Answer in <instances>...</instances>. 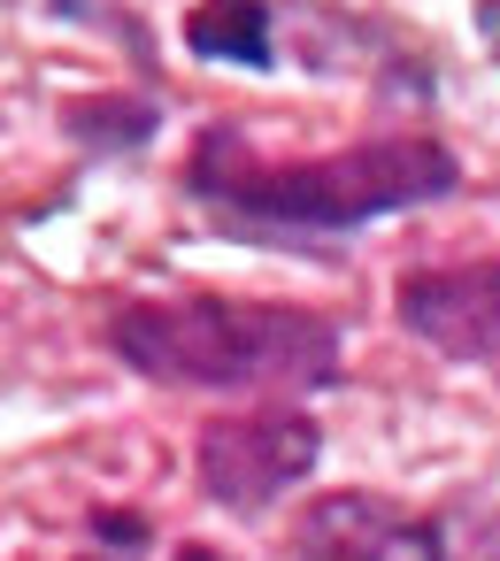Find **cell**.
I'll list each match as a JSON object with an SVG mask.
<instances>
[{"instance_id":"cell-1","label":"cell","mask_w":500,"mask_h":561,"mask_svg":"<svg viewBox=\"0 0 500 561\" xmlns=\"http://www.w3.org/2000/svg\"><path fill=\"white\" fill-rule=\"evenodd\" d=\"M185 193L216 208L231 231H270V239H331L362 231L377 216L423 208L462 193V162L431 131H393V139H354L339 154H262L247 124L216 116L185 147Z\"/></svg>"},{"instance_id":"cell-2","label":"cell","mask_w":500,"mask_h":561,"mask_svg":"<svg viewBox=\"0 0 500 561\" xmlns=\"http://www.w3.org/2000/svg\"><path fill=\"white\" fill-rule=\"evenodd\" d=\"M101 339L124 369L193 392H316L339 377V323L300 300H124Z\"/></svg>"},{"instance_id":"cell-3","label":"cell","mask_w":500,"mask_h":561,"mask_svg":"<svg viewBox=\"0 0 500 561\" xmlns=\"http://www.w3.org/2000/svg\"><path fill=\"white\" fill-rule=\"evenodd\" d=\"M323 454V431L300 408H247V415H208L193 431V477L208 507L224 515H262L277 492H293Z\"/></svg>"},{"instance_id":"cell-4","label":"cell","mask_w":500,"mask_h":561,"mask_svg":"<svg viewBox=\"0 0 500 561\" xmlns=\"http://www.w3.org/2000/svg\"><path fill=\"white\" fill-rule=\"evenodd\" d=\"M285 561H446V523L370 484H339L300 500L285 523Z\"/></svg>"},{"instance_id":"cell-5","label":"cell","mask_w":500,"mask_h":561,"mask_svg":"<svg viewBox=\"0 0 500 561\" xmlns=\"http://www.w3.org/2000/svg\"><path fill=\"white\" fill-rule=\"evenodd\" d=\"M393 316L416 346L500 377V262H416L393 285Z\"/></svg>"},{"instance_id":"cell-6","label":"cell","mask_w":500,"mask_h":561,"mask_svg":"<svg viewBox=\"0 0 500 561\" xmlns=\"http://www.w3.org/2000/svg\"><path fill=\"white\" fill-rule=\"evenodd\" d=\"M185 47L201 62L270 70V0H201V9L185 16Z\"/></svg>"},{"instance_id":"cell-7","label":"cell","mask_w":500,"mask_h":561,"mask_svg":"<svg viewBox=\"0 0 500 561\" xmlns=\"http://www.w3.org/2000/svg\"><path fill=\"white\" fill-rule=\"evenodd\" d=\"M70 131L86 147H147L155 139V101H132V93H116V101H70Z\"/></svg>"},{"instance_id":"cell-8","label":"cell","mask_w":500,"mask_h":561,"mask_svg":"<svg viewBox=\"0 0 500 561\" xmlns=\"http://www.w3.org/2000/svg\"><path fill=\"white\" fill-rule=\"evenodd\" d=\"M469 16H477V32H485V47L500 55V0H469Z\"/></svg>"},{"instance_id":"cell-9","label":"cell","mask_w":500,"mask_h":561,"mask_svg":"<svg viewBox=\"0 0 500 561\" xmlns=\"http://www.w3.org/2000/svg\"><path fill=\"white\" fill-rule=\"evenodd\" d=\"M178 561H216V546H178Z\"/></svg>"}]
</instances>
